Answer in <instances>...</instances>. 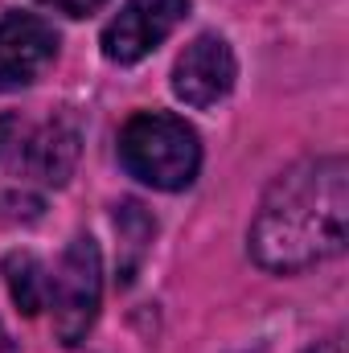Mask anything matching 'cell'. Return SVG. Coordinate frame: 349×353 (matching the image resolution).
I'll return each mask as SVG.
<instances>
[{"mask_svg": "<svg viewBox=\"0 0 349 353\" xmlns=\"http://www.w3.org/2000/svg\"><path fill=\"white\" fill-rule=\"evenodd\" d=\"M103 300V259L90 234H74L70 247L62 251L58 267L50 271V312H54V333L62 345L87 341L90 325L99 316Z\"/></svg>", "mask_w": 349, "mask_h": 353, "instance_id": "cell-4", "label": "cell"}, {"mask_svg": "<svg viewBox=\"0 0 349 353\" xmlns=\"http://www.w3.org/2000/svg\"><path fill=\"white\" fill-rule=\"evenodd\" d=\"M119 161L136 181L177 193L201 169V140L181 115L140 111L119 132Z\"/></svg>", "mask_w": 349, "mask_h": 353, "instance_id": "cell-2", "label": "cell"}, {"mask_svg": "<svg viewBox=\"0 0 349 353\" xmlns=\"http://www.w3.org/2000/svg\"><path fill=\"white\" fill-rule=\"evenodd\" d=\"M185 17H189V0H123V8L103 29L107 62L132 66L148 58Z\"/></svg>", "mask_w": 349, "mask_h": 353, "instance_id": "cell-5", "label": "cell"}, {"mask_svg": "<svg viewBox=\"0 0 349 353\" xmlns=\"http://www.w3.org/2000/svg\"><path fill=\"white\" fill-rule=\"evenodd\" d=\"M58 58V33L33 12L0 17V90L37 83Z\"/></svg>", "mask_w": 349, "mask_h": 353, "instance_id": "cell-7", "label": "cell"}, {"mask_svg": "<svg viewBox=\"0 0 349 353\" xmlns=\"http://www.w3.org/2000/svg\"><path fill=\"white\" fill-rule=\"evenodd\" d=\"M4 279H8V292H12V300L25 316H37L50 304V271L33 251L4 255Z\"/></svg>", "mask_w": 349, "mask_h": 353, "instance_id": "cell-8", "label": "cell"}, {"mask_svg": "<svg viewBox=\"0 0 349 353\" xmlns=\"http://www.w3.org/2000/svg\"><path fill=\"white\" fill-rule=\"evenodd\" d=\"M349 165L346 157H308L271 181L251 222V255L263 271L296 275L346 251Z\"/></svg>", "mask_w": 349, "mask_h": 353, "instance_id": "cell-1", "label": "cell"}, {"mask_svg": "<svg viewBox=\"0 0 349 353\" xmlns=\"http://www.w3.org/2000/svg\"><path fill=\"white\" fill-rule=\"evenodd\" d=\"M79 165V123L70 115H0V173L21 185H66Z\"/></svg>", "mask_w": 349, "mask_h": 353, "instance_id": "cell-3", "label": "cell"}, {"mask_svg": "<svg viewBox=\"0 0 349 353\" xmlns=\"http://www.w3.org/2000/svg\"><path fill=\"white\" fill-rule=\"evenodd\" d=\"M308 353H346V341H341V337H329V341H321V345H312Z\"/></svg>", "mask_w": 349, "mask_h": 353, "instance_id": "cell-11", "label": "cell"}, {"mask_svg": "<svg viewBox=\"0 0 349 353\" xmlns=\"http://www.w3.org/2000/svg\"><path fill=\"white\" fill-rule=\"evenodd\" d=\"M0 353H17V345H12V337L4 333V325H0Z\"/></svg>", "mask_w": 349, "mask_h": 353, "instance_id": "cell-12", "label": "cell"}, {"mask_svg": "<svg viewBox=\"0 0 349 353\" xmlns=\"http://www.w3.org/2000/svg\"><path fill=\"white\" fill-rule=\"evenodd\" d=\"M239 79V62H235V50L226 37L218 33H201L185 46V54L177 58L173 66V90L181 103L206 111V107H218Z\"/></svg>", "mask_w": 349, "mask_h": 353, "instance_id": "cell-6", "label": "cell"}, {"mask_svg": "<svg viewBox=\"0 0 349 353\" xmlns=\"http://www.w3.org/2000/svg\"><path fill=\"white\" fill-rule=\"evenodd\" d=\"M115 230H119V275H123V283L136 275V267L144 259V251H148V243H152V234H157V222L144 214V205L140 201H123L119 210H115Z\"/></svg>", "mask_w": 349, "mask_h": 353, "instance_id": "cell-9", "label": "cell"}, {"mask_svg": "<svg viewBox=\"0 0 349 353\" xmlns=\"http://www.w3.org/2000/svg\"><path fill=\"white\" fill-rule=\"evenodd\" d=\"M46 8H54V12H66V17H90L94 8H103L107 0H41Z\"/></svg>", "mask_w": 349, "mask_h": 353, "instance_id": "cell-10", "label": "cell"}]
</instances>
